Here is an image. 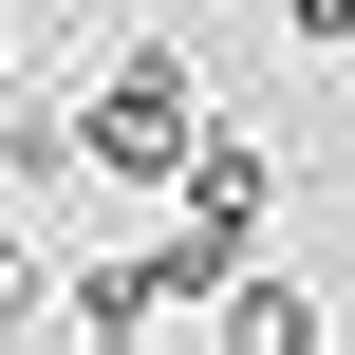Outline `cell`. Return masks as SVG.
Returning <instances> with one entry per match:
<instances>
[{
    "label": "cell",
    "instance_id": "cell-1",
    "mask_svg": "<svg viewBox=\"0 0 355 355\" xmlns=\"http://www.w3.org/2000/svg\"><path fill=\"white\" fill-rule=\"evenodd\" d=\"M187 131H206V112H187V56H168V37H131V56L94 75V112H75V168H94V187H168V168H187Z\"/></svg>",
    "mask_w": 355,
    "mask_h": 355
},
{
    "label": "cell",
    "instance_id": "cell-2",
    "mask_svg": "<svg viewBox=\"0 0 355 355\" xmlns=\"http://www.w3.org/2000/svg\"><path fill=\"white\" fill-rule=\"evenodd\" d=\"M168 206H187V262H206V281H225V262H243V243H262V206H281V150H262V131H225V112H206V131H187V168H168Z\"/></svg>",
    "mask_w": 355,
    "mask_h": 355
},
{
    "label": "cell",
    "instance_id": "cell-3",
    "mask_svg": "<svg viewBox=\"0 0 355 355\" xmlns=\"http://www.w3.org/2000/svg\"><path fill=\"white\" fill-rule=\"evenodd\" d=\"M0 168H19V187H94V168H75V112H56V94H37L19 131H0Z\"/></svg>",
    "mask_w": 355,
    "mask_h": 355
},
{
    "label": "cell",
    "instance_id": "cell-4",
    "mask_svg": "<svg viewBox=\"0 0 355 355\" xmlns=\"http://www.w3.org/2000/svg\"><path fill=\"white\" fill-rule=\"evenodd\" d=\"M281 37H318V56H355V0H281Z\"/></svg>",
    "mask_w": 355,
    "mask_h": 355
}]
</instances>
